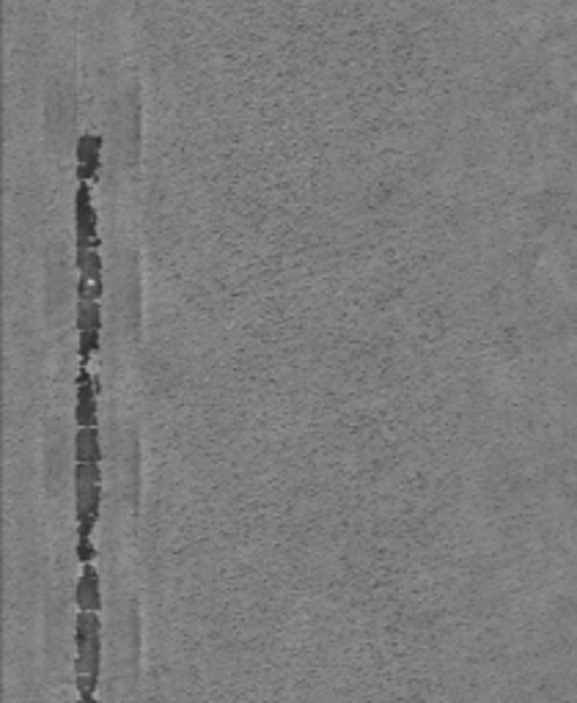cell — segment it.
Instances as JSON below:
<instances>
[{
  "label": "cell",
  "mask_w": 577,
  "mask_h": 703,
  "mask_svg": "<svg viewBox=\"0 0 577 703\" xmlns=\"http://www.w3.org/2000/svg\"><path fill=\"white\" fill-rule=\"evenodd\" d=\"M74 511H77V542H86L99 522L102 506V470L99 465H74Z\"/></svg>",
  "instance_id": "1"
},
{
  "label": "cell",
  "mask_w": 577,
  "mask_h": 703,
  "mask_svg": "<svg viewBox=\"0 0 577 703\" xmlns=\"http://www.w3.org/2000/svg\"><path fill=\"white\" fill-rule=\"evenodd\" d=\"M74 645H77V660H74L77 673H88L99 682V668H102V621H99V613H86V610L77 613Z\"/></svg>",
  "instance_id": "2"
},
{
  "label": "cell",
  "mask_w": 577,
  "mask_h": 703,
  "mask_svg": "<svg viewBox=\"0 0 577 703\" xmlns=\"http://www.w3.org/2000/svg\"><path fill=\"white\" fill-rule=\"evenodd\" d=\"M74 228H77V251L96 248V209L91 198V187L83 182L74 196Z\"/></svg>",
  "instance_id": "3"
},
{
  "label": "cell",
  "mask_w": 577,
  "mask_h": 703,
  "mask_svg": "<svg viewBox=\"0 0 577 703\" xmlns=\"http://www.w3.org/2000/svg\"><path fill=\"white\" fill-rule=\"evenodd\" d=\"M74 421L81 429L96 426V380L88 371L77 376V404H74Z\"/></svg>",
  "instance_id": "4"
},
{
  "label": "cell",
  "mask_w": 577,
  "mask_h": 703,
  "mask_svg": "<svg viewBox=\"0 0 577 703\" xmlns=\"http://www.w3.org/2000/svg\"><path fill=\"white\" fill-rule=\"evenodd\" d=\"M74 602L86 613L102 610V585H99V572L94 569V563H83L81 580H77V588H74Z\"/></svg>",
  "instance_id": "5"
},
{
  "label": "cell",
  "mask_w": 577,
  "mask_h": 703,
  "mask_svg": "<svg viewBox=\"0 0 577 703\" xmlns=\"http://www.w3.org/2000/svg\"><path fill=\"white\" fill-rule=\"evenodd\" d=\"M102 166V138L96 135H83L81 143H77V174L88 184L96 179Z\"/></svg>",
  "instance_id": "6"
},
{
  "label": "cell",
  "mask_w": 577,
  "mask_h": 703,
  "mask_svg": "<svg viewBox=\"0 0 577 703\" xmlns=\"http://www.w3.org/2000/svg\"><path fill=\"white\" fill-rule=\"evenodd\" d=\"M74 462L77 465H99L102 462V445H99V429H77L74 435Z\"/></svg>",
  "instance_id": "7"
},
{
  "label": "cell",
  "mask_w": 577,
  "mask_h": 703,
  "mask_svg": "<svg viewBox=\"0 0 577 703\" xmlns=\"http://www.w3.org/2000/svg\"><path fill=\"white\" fill-rule=\"evenodd\" d=\"M77 328H81V333L102 328V311L96 300H81V305H77Z\"/></svg>",
  "instance_id": "8"
},
{
  "label": "cell",
  "mask_w": 577,
  "mask_h": 703,
  "mask_svg": "<svg viewBox=\"0 0 577 703\" xmlns=\"http://www.w3.org/2000/svg\"><path fill=\"white\" fill-rule=\"evenodd\" d=\"M77 269H81V278L102 281V256L96 253V248L81 251V256H77Z\"/></svg>",
  "instance_id": "9"
},
{
  "label": "cell",
  "mask_w": 577,
  "mask_h": 703,
  "mask_svg": "<svg viewBox=\"0 0 577 703\" xmlns=\"http://www.w3.org/2000/svg\"><path fill=\"white\" fill-rule=\"evenodd\" d=\"M96 684H99V682L94 679V676H88V673H77V676H74V687H77V692H81V698L88 700V703H94Z\"/></svg>",
  "instance_id": "10"
},
{
  "label": "cell",
  "mask_w": 577,
  "mask_h": 703,
  "mask_svg": "<svg viewBox=\"0 0 577 703\" xmlns=\"http://www.w3.org/2000/svg\"><path fill=\"white\" fill-rule=\"evenodd\" d=\"M96 349H99V330L81 333V355H83V360H88Z\"/></svg>",
  "instance_id": "11"
},
{
  "label": "cell",
  "mask_w": 577,
  "mask_h": 703,
  "mask_svg": "<svg viewBox=\"0 0 577 703\" xmlns=\"http://www.w3.org/2000/svg\"><path fill=\"white\" fill-rule=\"evenodd\" d=\"M77 294H81V300H96V297H102V281L81 278V286H77Z\"/></svg>",
  "instance_id": "12"
},
{
  "label": "cell",
  "mask_w": 577,
  "mask_h": 703,
  "mask_svg": "<svg viewBox=\"0 0 577 703\" xmlns=\"http://www.w3.org/2000/svg\"><path fill=\"white\" fill-rule=\"evenodd\" d=\"M94 555H96V550H94L91 538H86V542H77V558H81V563H91Z\"/></svg>",
  "instance_id": "13"
},
{
  "label": "cell",
  "mask_w": 577,
  "mask_h": 703,
  "mask_svg": "<svg viewBox=\"0 0 577 703\" xmlns=\"http://www.w3.org/2000/svg\"><path fill=\"white\" fill-rule=\"evenodd\" d=\"M77 703H88V700H83V698H81V700H77Z\"/></svg>",
  "instance_id": "14"
}]
</instances>
